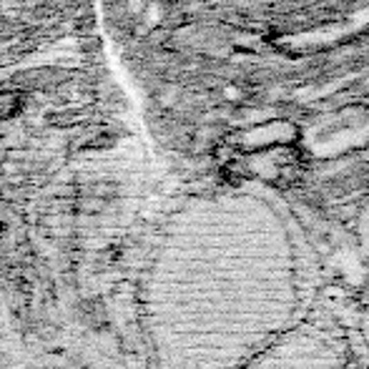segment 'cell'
<instances>
[{"label":"cell","instance_id":"7a4b0ae2","mask_svg":"<svg viewBox=\"0 0 369 369\" xmlns=\"http://www.w3.org/2000/svg\"><path fill=\"white\" fill-rule=\"evenodd\" d=\"M249 369H352V362L332 324L314 319L312 314Z\"/></svg>","mask_w":369,"mask_h":369},{"label":"cell","instance_id":"6da1fadb","mask_svg":"<svg viewBox=\"0 0 369 369\" xmlns=\"http://www.w3.org/2000/svg\"><path fill=\"white\" fill-rule=\"evenodd\" d=\"M314 257L259 188L186 196L154 239L141 324L154 369H249L314 314Z\"/></svg>","mask_w":369,"mask_h":369}]
</instances>
